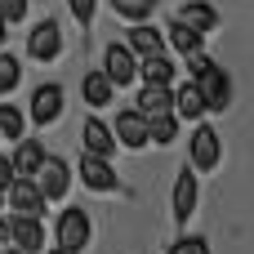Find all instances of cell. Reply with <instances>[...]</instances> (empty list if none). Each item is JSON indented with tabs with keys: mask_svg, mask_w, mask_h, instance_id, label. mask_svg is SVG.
<instances>
[{
	"mask_svg": "<svg viewBox=\"0 0 254 254\" xmlns=\"http://www.w3.org/2000/svg\"><path fill=\"white\" fill-rule=\"evenodd\" d=\"M45 196H40V188L31 183V179H13L9 188H4V210L13 214V219H45Z\"/></svg>",
	"mask_w": 254,
	"mask_h": 254,
	"instance_id": "obj_3",
	"label": "cell"
},
{
	"mask_svg": "<svg viewBox=\"0 0 254 254\" xmlns=\"http://www.w3.org/2000/svg\"><path fill=\"white\" fill-rule=\"evenodd\" d=\"M80 183L89 188V192H116L121 188V179H116V165L107 161V156H80Z\"/></svg>",
	"mask_w": 254,
	"mask_h": 254,
	"instance_id": "obj_8",
	"label": "cell"
},
{
	"mask_svg": "<svg viewBox=\"0 0 254 254\" xmlns=\"http://www.w3.org/2000/svg\"><path fill=\"white\" fill-rule=\"evenodd\" d=\"M63 116V85H40L31 94V125H54Z\"/></svg>",
	"mask_w": 254,
	"mask_h": 254,
	"instance_id": "obj_11",
	"label": "cell"
},
{
	"mask_svg": "<svg viewBox=\"0 0 254 254\" xmlns=\"http://www.w3.org/2000/svg\"><path fill=\"white\" fill-rule=\"evenodd\" d=\"M0 18L13 27V22H22L27 18V0H0Z\"/></svg>",
	"mask_w": 254,
	"mask_h": 254,
	"instance_id": "obj_26",
	"label": "cell"
},
{
	"mask_svg": "<svg viewBox=\"0 0 254 254\" xmlns=\"http://www.w3.org/2000/svg\"><path fill=\"white\" fill-rule=\"evenodd\" d=\"M174 116H188V121L205 116V103H201V94H196V85H192V80L174 89Z\"/></svg>",
	"mask_w": 254,
	"mask_h": 254,
	"instance_id": "obj_21",
	"label": "cell"
},
{
	"mask_svg": "<svg viewBox=\"0 0 254 254\" xmlns=\"http://www.w3.org/2000/svg\"><path fill=\"white\" fill-rule=\"evenodd\" d=\"M89 241H94V223H89V214L76 210V205H67V210L58 214V223H54V250L85 254V250H89Z\"/></svg>",
	"mask_w": 254,
	"mask_h": 254,
	"instance_id": "obj_2",
	"label": "cell"
},
{
	"mask_svg": "<svg viewBox=\"0 0 254 254\" xmlns=\"http://www.w3.org/2000/svg\"><path fill=\"white\" fill-rule=\"evenodd\" d=\"M192 85H196L205 112H223V107H232V76H228L219 63H210L205 54L196 58V76H192Z\"/></svg>",
	"mask_w": 254,
	"mask_h": 254,
	"instance_id": "obj_1",
	"label": "cell"
},
{
	"mask_svg": "<svg viewBox=\"0 0 254 254\" xmlns=\"http://www.w3.org/2000/svg\"><path fill=\"white\" fill-rule=\"evenodd\" d=\"M103 76L121 89V85H129L134 76H138V58H134V49L129 45H107V54H103Z\"/></svg>",
	"mask_w": 254,
	"mask_h": 254,
	"instance_id": "obj_7",
	"label": "cell"
},
{
	"mask_svg": "<svg viewBox=\"0 0 254 254\" xmlns=\"http://www.w3.org/2000/svg\"><path fill=\"white\" fill-rule=\"evenodd\" d=\"M80 94H85L89 107H107V103L116 98V85H112L103 71H85V76H80Z\"/></svg>",
	"mask_w": 254,
	"mask_h": 254,
	"instance_id": "obj_18",
	"label": "cell"
},
{
	"mask_svg": "<svg viewBox=\"0 0 254 254\" xmlns=\"http://www.w3.org/2000/svg\"><path fill=\"white\" fill-rule=\"evenodd\" d=\"M112 13L129 18V22H147L156 13V0H112Z\"/></svg>",
	"mask_w": 254,
	"mask_h": 254,
	"instance_id": "obj_24",
	"label": "cell"
},
{
	"mask_svg": "<svg viewBox=\"0 0 254 254\" xmlns=\"http://www.w3.org/2000/svg\"><path fill=\"white\" fill-rule=\"evenodd\" d=\"M49 254H63V250H49Z\"/></svg>",
	"mask_w": 254,
	"mask_h": 254,
	"instance_id": "obj_33",
	"label": "cell"
},
{
	"mask_svg": "<svg viewBox=\"0 0 254 254\" xmlns=\"http://www.w3.org/2000/svg\"><path fill=\"white\" fill-rule=\"evenodd\" d=\"M134 112H143L147 121H152V116L174 112V89H170V85H143V89H138V107H134Z\"/></svg>",
	"mask_w": 254,
	"mask_h": 254,
	"instance_id": "obj_15",
	"label": "cell"
},
{
	"mask_svg": "<svg viewBox=\"0 0 254 254\" xmlns=\"http://www.w3.org/2000/svg\"><path fill=\"white\" fill-rule=\"evenodd\" d=\"M13 179H18V174H13V161H9V156H0V192H4Z\"/></svg>",
	"mask_w": 254,
	"mask_h": 254,
	"instance_id": "obj_29",
	"label": "cell"
},
{
	"mask_svg": "<svg viewBox=\"0 0 254 254\" xmlns=\"http://www.w3.org/2000/svg\"><path fill=\"white\" fill-rule=\"evenodd\" d=\"M138 76H143V85H174V63L165 58V54H156V58H143L138 63Z\"/></svg>",
	"mask_w": 254,
	"mask_h": 254,
	"instance_id": "obj_20",
	"label": "cell"
},
{
	"mask_svg": "<svg viewBox=\"0 0 254 254\" xmlns=\"http://www.w3.org/2000/svg\"><path fill=\"white\" fill-rule=\"evenodd\" d=\"M27 54H31L36 63H54V58H63V31H58L54 18H45V22L31 27V36H27Z\"/></svg>",
	"mask_w": 254,
	"mask_h": 254,
	"instance_id": "obj_6",
	"label": "cell"
},
{
	"mask_svg": "<svg viewBox=\"0 0 254 254\" xmlns=\"http://www.w3.org/2000/svg\"><path fill=\"white\" fill-rule=\"evenodd\" d=\"M112 134H116V143H125V147H147V116L143 112H134V107H125V112H116V125H112Z\"/></svg>",
	"mask_w": 254,
	"mask_h": 254,
	"instance_id": "obj_10",
	"label": "cell"
},
{
	"mask_svg": "<svg viewBox=\"0 0 254 254\" xmlns=\"http://www.w3.org/2000/svg\"><path fill=\"white\" fill-rule=\"evenodd\" d=\"M18 80H22V63H18V54H0V94L18 89Z\"/></svg>",
	"mask_w": 254,
	"mask_h": 254,
	"instance_id": "obj_25",
	"label": "cell"
},
{
	"mask_svg": "<svg viewBox=\"0 0 254 254\" xmlns=\"http://www.w3.org/2000/svg\"><path fill=\"white\" fill-rule=\"evenodd\" d=\"M67 4H71V13H76L80 22H89V18H94V4H98V0H67Z\"/></svg>",
	"mask_w": 254,
	"mask_h": 254,
	"instance_id": "obj_28",
	"label": "cell"
},
{
	"mask_svg": "<svg viewBox=\"0 0 254 254\" xmlns=\"http://www.w3.org/2000/svg\"><path fill=\"white\" fill-rule=\"evenodd\" d=\"M13 219V214H9ZM9 241L22 254H45V223L40 219H13L9 223Z\"/></svg>",
	"mask_w": 254,
	"mask_h": 254,
	"instance_id": "obj_13",
	"label": "cell"
},
{
	"mask_svg": "<svg viewBox=\"0 0 254 254\" xmlns=\"http://www.w3.org/2000/svg\"><path fill=\"white\" fill-rule=\"evenodd\" d=\"M170 254H210V246H205L201 237H179V241L170 246Z\"/></svg>",
	"mask_w": 254,
	"mask_h": 254,
	"instance_id": "obj_27",
	"label": "cell"
},
{
	"mask_svg": "<svg viewBox=\"0 0 254 254\" xmlns=\"http://www.w3.org/2000/svg\"><path fill=\"white\" fill-rule=\"evenodd\" d=\"M196 196H201V183H196V170H179V183H174V219L188 223L196 214Z\"/></svg>",
	"mask_w": 254,
	"mask_h": 254,
	"instance_id": "obj_12",
	"label": "cell"
},
{
	"mask_svg": "<svg viewBox=\"0 0 254 254\" xmlns=\"http://www.w3.org/2000/svg\"><path fill=\"white\" fill-rule=\"evenodd\" d=\"M31 183L40 188V196H45V201H63V196H67V188H71V165H67L63 156H45V161H40V170L31 174Z\"/></svg>",
	"mask_w": 254,
	"mask_h": 254,
	"instance_id": "obj_5",
	"label": "cell"
},
{
	"mask_svg": "<svg viewBox=\"0 0 254 254\" xmlns=\"http://www.w3.org/2000/svg\"><path fill=\"white\" fill-rule=\"evenodd\" d=\"M45 156H49V152H45L36 138H18L9 161H13V174H18V179H31V174L40 170V161H45Z\"/></svg>",
	"mask_w": 254,
	"mask_h": 254,
	"instance_id": "obj_16",
	"label": "cell"
},
{
	"mask_svg": "<svg viewBox=\"0 0 254 254\" xmlns=\"http://www.w3.org/2000/svg\"><path fill=\"white\" fill-rule=\"evenodd\" d=\"M0 138H4V143L27 138V116H22L13 103H0Z\"/></svg>",
	"mask_w": 254,
	"mask_h": 254,
	"instance_id": "obj_22",
	"label": "cell"
},
{
	"mask_svg": "<svg viewBox=\"0 0 254 254\" xmlns=\"http://www.w3.org/2000/svg\"><path fill=\"white\" fill-rule=\"evenodd\" d=\"M80 143H85L89 156H112L116 152V134H112V125L103 116H85L80 121Z\"/></svg>",
	"mask_w": 254,
	"mask_h": 254,
	"instance_id": "obj_9",
	"label": "cell"
},
{
	"mask_svg": "<svg viewBox=\"0 0 254 254\" xmlns=\"http://www.w3.org/2000/svg\"><path fill=\"white\" fill-rule=\"evenodd\" d=\"M174 138H179V116L174 112L147 121V143H174Z\"/></svg>",
	"mask_w": 254,
	"mask_h": 254,
	"instance_id": "obj_23",
	"label": "cell"
},
{
	"mask_svg": "<svg viewBox=\"0 0 254 254\" xmlns=\"http://www.w3.org/2000/svg\"><path fill=\"white\" fill-rule=\"evenodd\" d=\"M4 40H9V22L0 18V45H4Z\"/></svg>",
	"mask_w": 254,
	"mask_h": 254,
	"instance_id": "obj_30",
	"label": "cell"
},
{
	"mask_svg": "<svg viewBox=\"0 0 254 254\" xmlns=\"http://www.w3.org/2000/svg\"><path fill=\"white\" fill-rule=\"evenodd\" d=\"M188 161H192V170H219V165H223V138H219L214 125H196V129H192Z\"/></svg>",
	"mask_w": 254,
	"mask_h": 254,
	"instance_id": "obj_4",
	"label": "cell"
},
{
	"mask_svg": "<svg viewBox=\"0 0 254 254\" xmlns=\"http://www.w3.org/2000/svg\"><path fill=\"white\" fill-rule=\"evenodd\" d=\"M125 45L134 49V58H156V54H165V36H161L152 22H134V31H129Z\"/></svg>",
	"mask_w": 254,
	"mask_h": 254,
	"instance_id": "obj_14",
	"label": "cell"
},
{
	"mask_svg": "<svg viewBox=\"0 0 254 254\" xmlns=\"http://www.w3.org/2000/svg\"><path fill=\"white\" fill-rule=\"evenodd\" d=\"M179 22L205 36V31H214V27H219V9H214V4H205V0H192V4H183V9H179Z\"/></svg>",
	"mask_w": 254,
	"mask_h": 254,
	"instance_id": "obj_17",
	"label": "cell"
},
{
	"mask_svg": "<svg viewBox=\"0 0 254 254\" xmlns=\"http://www.w3.org/2000/svg\"><path fill=\"white\" fill-rule=\"evenodd\" d=\"M170 45H174V54H188V58H201L205 54V36L192 31V27H183L179 18L170 22Z\"/></svg>",
	"mask_w": 254,
	"mask_h": 254,
	"instance_id": "obj_19",
	"label": "cell"
},
{
	"mask_svg": "<svg viewBox=\"0 0 254 254\" xmlns=\"http://www.w3.org/2000/svg\"><path fill=\"white\" fill-rule=\"evenodd\" d=\"M0 254H22V250L18 246H0Z\"/></svg>",
	"mask_w": 254,
	"mask_h": 254,
	"instance_id": "obj_31",
	"label": "cell"
},
{
	"mask_svg": "<svg viewBox=\"0 0 254 254\" xmlns=\"http://www.w3.org/2000/svg\"><path fill=\"white\" fill-rule=\"evenodd\" d=\"M0 214H4V192H0Z\"/></svg>",
	"mask_w": 254,
	"mask_h": 254,
	"instance_id": "obj_32",
	"label": "cell"
}]
</instances>
